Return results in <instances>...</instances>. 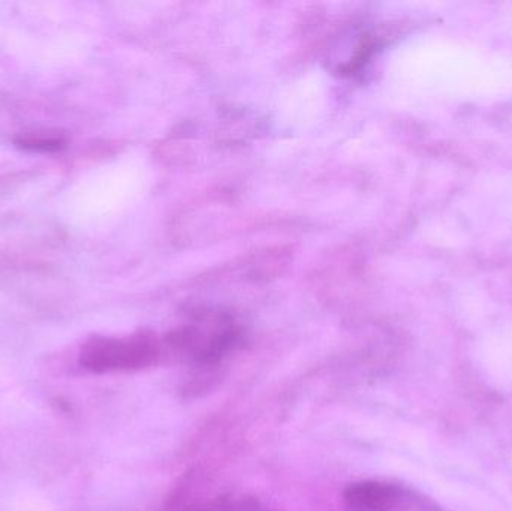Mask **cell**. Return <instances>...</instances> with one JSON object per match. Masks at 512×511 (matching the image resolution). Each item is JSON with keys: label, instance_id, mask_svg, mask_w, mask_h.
<instances>
[{"label": "cell", "instance_id": "277c9868", "mask_svg": "<svg viewBox=\"0 0 512 511\" xmlns=\"http://www.w3.org/2000/svg\"><path fill=\"white\" fill-rule=\"evenodd\" d=\"M191 511H273L262 506L259 501L254 498H234V497H222L216 498V500L210 501V503L203 504V506L197 507Z\"/></svg>", "mask_w": 512, "mask_h": 511}, {"label": "cell", "instance_id": "7a4b0ae2", "mask_svg": "<svg viewBox=\"0 0 512 511\" xmlns=\"http://www.w3.org/2000/svg\"><path fill=\"white\" fill-rule=\"evenodd\" d=\"M167 344L198 365H213L239 344V330L224 318H212L174 330Z\"/></svg>", "mask_w": 512, "mask_h": 511}, {"label": "cell", "instance_id": "3957f363", "mask_svg": "<svg viewBox=\"0 0 512 511\" xmlns=\"http://www.w3.org/2000/svg\"><path fill=\"white\" fill-rule=\"evenodd\" d=\"M348 511H444L414 489L388 482H360L343 494Z\"/></svg>", "mask_w": 512, "mask_h": 511}, {"label": "cell", "instance_id": "5b68a950", "mask_svg": "<svg viewBox=\"0 0 512 511\" xmlns=\"http://www.w3.org/2000/svg\"><path fill=\"white\" fill-rule=\"evenodd\" d=\"M17 144L23 149L36 150V152H56L65 147V140L56 135L29 134L18 138Z\"/></svg>", "mask_w": 512, "mask_h": 511}, {"label": "cell", "instance_id": "6da1fadb", "mask_svg": "<svg viewBox=\"0 0 512 511\" xmlns=\"http://www.w3.org/2000/svg\"><path fill=\"white\" fill-rule=\"evenodd\" d=\"M161 347L153 336L96 338L81 351V365L92 372L138 371L158 362Z\"/></svg>", "mask_w": 512, "mask_h": 511}]
</instances>
